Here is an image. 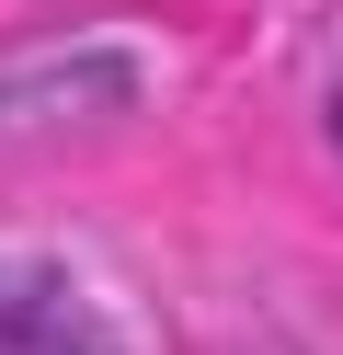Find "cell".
<instances>
[{
  "label": "cell",
  "instance_id": "cell-1",
  "mask_svg": "<svg viewBox=\"0 0 343 355\" xmlns=\"http://www.w3.org/2000/svg\"><path fill=\"white\" fill-rule=\"evenodd\" d=\"M332 138H343V92H332Z\"/></svg>",
  "mask_w": 343,
  "mask_h": 355
}]
</instances>
